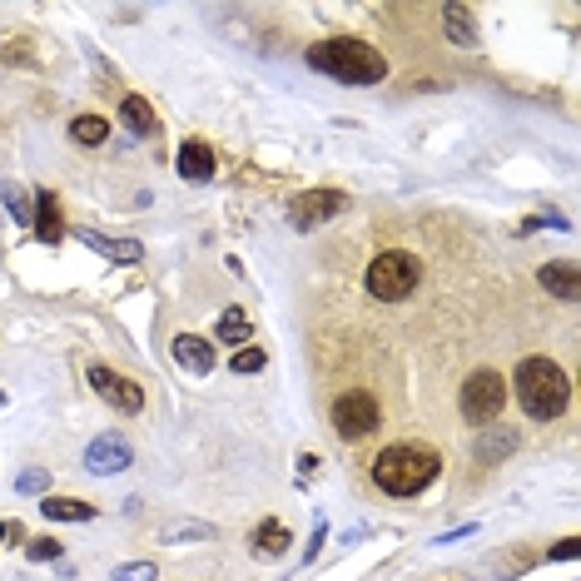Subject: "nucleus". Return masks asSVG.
<instances>
[{
    "instance_id": "obj_2",
    "label": "nucleus",
    "mask_w": 581,
    "mask_h": 581,
    "mask_svg": "<svg viewBox=\"0 0 581 581\" xmlns=\"http://www.w3.org/2000/svg\"><path fill=\"white\" fill-rule=\"evenodd\" d=\"M308 65L338 85H378L388 80V55L373 50L358 35H328L318 45H308Z\"/></svg>"
},
{
    "instance_id": "obj_18",
    "label": "nucleus",
    "mask_w": 581,
    "mask_h": 581,
    "mask_svg": "<svg viewBox=\"0 0 581 581\" xmlns=\"http://www.w3.org/2000/svg\"><path fill=\"white\" fill-rule=\"evenodd\" d=\"M442 30H447L452 45H477V15L467 5H447L442 10Z\"/></svg>"
},
{
    "instance_id": "obj_30",
    "label": "nucleus",
    "mask_w": 581,
    "mask_h": 581,
    "mask_svg": "<svg viewBox=\"0 0 581 581\" xmlns=\"http://www.w3.org/2000/svg\"><path fill=\"white\" fill-rule=\"evenodd\" d=\"M0 408H5V393H0Z\"/></svg>"
},
{
    "instance_id": "obj_12",
    "label": "nucleus",
    "mask_w": 581,
    "mask_h": 581,
    "mask_svg": "<svg viewBox=\"0 0 581 581\" xmlns=\"http://www.w3.org/2000/svg\"><path fill=\"white\" fill-rule=\"evenodd\" d=\"M30 229L40 234V244H60V239H65V219H60V199H55V189H40V194H35Z\"/></svg>"
},
{
    "instance_id": "obj_5",
    "label": "nucleus",
    "mask_w": 581,
    "mask_h": 581,
    "mask_svg": "<svg viewBox=\"0 0 581 581\" xmlns=\"http://www.w3.org/2000/svg\"><path fill=\"white\" fill-rule=\"evenodd\" d=\"M502 408H507V378L492 373V368H477V373L462 383V418H467L472 428H487V423L502 418Z\"/></svg>"
},
{
    "instance_id": "obj_21",
    "label": "nucleus",
    "mask_w": 581,
    "mask_h": 581,
    "mask_svg": "<svg viewBox=\"0 0 581 581\" xmlns=\"http://www.w3.org/2000/svg\"><path fill=\"white\" fill-rule=\"evenodd\" d=\"M0 194H5V209H10V219H15L20 229H30V214H35V204L25 199V189H20V184H5Z\"/></svg>"
},
{
    "instance_id": "obj_11",
    "label": "nucleus",
    "mask_w": 581,
    "mask_h": 581,
    "mask_svg": "<svg viewBox=\"0 0 581 581\" xmlns=\"http://www.w3.org/2000/svg\"><path fill=\"white\" fill-rule=\"evenodd\" d=\"M537 284L552 293V298H562V303H577L581 298V274L572 259H552V264H542L537 269Z\"/></svg>"
},
{
    "instance_id": "obj_13",
    "label": "nucleus",
    "mask_w": 581,
    "mask_h": 581,
    "mask_svg": "<svg viewBox=\"0 0 581 581\" xmlns=\"http://www.w3.org/2000/svg\"><path fill=\"white\" fill-rule=\"evenodd\" d=\"M75 239L90 244L95 254L115 259V264H140V259H145V244H140V239H105V234H95V229H75Z\"/></svg>"
},
{
    "instance_id": "obj_8",
    "label": "nucleus",
    "mask_w": 581,
    "mask_h": 581,
    "mask_svg": "<svg viewBox=\"0 0 581 581\" xmlns=\"http://www.w3.org/2000/svg\"><path fill=\"white\" fill-rule=\"evenodd\" d=\"M90 388L110 403V408H120V413H145V388L135 383V378H125V373H115V368H105V363H95L90 368Z\"/></svg>"
},
{
    "instance_id": "obj_27",
    "label": "nucleus",
    "mask_w": 581,
    "mask_h": 581,
    "mask_svg": "<svg viewBox=\"0 0 581 581\" xmlns=\"http://www.w3.org/2000/svg\"><path fill=\"white\" fill-rule=\"evenodd\" d=\"M184 537H214V527L209 522H189V527H169L164 532V542H184Z\"/></svg>"
},
{
    "instance_id": "obj_29",
    "label": "nucleus",
    "mask_w": 581,
    "mask_h": 581,
    "mask_svg": "<svg viewBox=\"0 0 581 581\" xmlns=\"http://www.w3.org/2000/svg\"><path fill=\"white\" fill-rule=\"evenodd\" d=\"M323 537H328V527H323V522H318V532H313V542H308V562H313V557H318V547H323Z\"/></svg>"
},
{
    "instance_id": "obj_10",
    "label": "nucleus",
    "mask_w": 581,
    "mask_h": 581,
    "mask_svg": "<svg viewBox=\"0 0 581 581\" xmlns=\"http://www.w3.org/2000/svg\"><path fill=\"white\" fill-rule=\"evenodd\" d=\"M174 363H179L184 373L204 378V373H214L219 353H214V343H209V338H199V333H179V338H174Z\"/></svg>"
},
{
    "instance_id": "obj_14",
    "label": "nucleus",
    "mask_w": 581,
    "mask_h": 581,
    "mask_svg": "<svg viewBox=\"0 0 581 581\" xmlns=\"http://www.w3.org/2000/svg\"><path fill=\"white\" fill-rule=\"evenodd\" d=\"M174 169H179L184 179L204 184V179H214V149L204 145V140H184L179 154H174Z\"/></svg>"
},
{
    "instance_id": "obj_3",
    "label": "nucleus",
    "mask_w": 581,
    "mask_h": 581,
    "mask_svg": "<svg viewBox=\"0 0 581 581\" xmlns=\"http://www.w3.org/2000/svg\"><path fill=\"white\" fill-rule=\"evenodd\" d=\"M512 393H517L522 413L537 418V423L562 418L567 403H572V383H567L562 363H552V358H522L517 363V378H512Z\"/></svg>"
},
{
    "instance_id": "obj_26",
    "label": "nucleus",
    "mask_w": 581,
    "mask_h": 581,
    "mask_svg": "<svg viewBox=\"0 0 581 581\" xmlns=\"http://www.w3.org/2000/svg\"><path fill=\"white\" fill-rule=\"evenodd\" d=\"M154 577H159L154 562H125V567H115V581H154Z\"/></svg>"
},
{
    "instance_id": "obj_15",
    "label": "nucleus",
    "mask_w": 581,
    "mask_h": 581,
    "mask_svg": "<svg viewBox=\"0 0 581 581\" xmlns=\"http://www.w3.org/2000/svg\"><path fill=\"white\" fill-rule=\"evenodd\" d=\"M40 517H50V522H95L100 507L85 502V497H45L40 502Z\"/></svg>"
},
{
    "instance_id": "obj_17",
    "label": "nucleus",
    "mask_w": 581,
    "mask_h": 581,
    "mask_svg": "<svg viewBox=\"0 0 581 581\" xmlns=\"http://www.w3.org/2000/svg\"><path fill=\"white\" fill-rule=\"evenodd\" d=\"M289 527L284 522H259L254 527V537H249V552L254 557H279V552H289Z\"/></svg>"
},
{
    "instance_id": "obj_24",
    "label": "nucleus",
    "mask_w": 581,
    "mask_h": 581,
    "mask_svg": "<svg viewBox=\"0 0 581 581\" xmlns=\"http://www.w3.org/2000/svg\"><path fill=\"white\" fill-rule=\"evenodd\" d=\"M15 492H25V497H30V492H35V497H45V492H50V472H40V467L20 472V477H15Z\"/></svg>"
},
{
    "instance_id": "obj_20",
    "label": "nucleus",
    "mask_w": 581,
    "mask_h": 581,
    "mask_svg": "<svg viewBox=\"0 0 581 581\" xmlns=\"http://www.w3.org/2000/svg\"><path fill=\"white\" fill-rule=\"evenodd\" d=\"M70 140L85 145V149L105 145V140H110V120H105V115H80V120H70Z\"/></svg>"
},
{
    "instance_id": "obj_1",
    "label": "nucleus",
    "mask_w": 581,
    "mask_h": 581,
    "mask_svg": "<svg viewBox=\"0 0 581 581\" xmlns=\"http://www.w3.org/2000/svg\"><path fill=\"white\" fill-rule=\"evenodd\" d=\"M442 472V452L428 442H393L373 457V487L388 497H418Z\"/></svg>"
},
{
    "instance_id": "obj_19",
    "label": "nucleus",
    "mask_w": 581,
    "mask_h": 581,
    "mask_svg": "<svg viewBox=\"0 0 581 581\" xmlns=\"http://www.w3.org/2000/svg\"><path fill=\"white\" fill-rule=\"evenodd\" d=\"M249 333H254V323H249V313H244V308H229V313L214 323V338H219V343H229V348H244V343H249Z\"/></svg>"
},
{
    "instance_id": "obj_23",
    "label": "nucleus",
    "mask_w": 581,
    "mask_h": 581,
    "mask_svg": "<svg viewBox=\"0 0 581 581\" xmlns=\"http://www.w3.org/2000/svg\"><path fill=\"white\" fill-rule=\"evenodd\" d=\"M517 447V437L512 433H487V437H477V462H497V457H507Z\"/></svg>"
},
{
    "instance_id": "obj_28",
    "label": "nucleus",
    "mask_w": 581,
    "mask_h": 581,
    "mask_svg": "<svg viewBox=\"0 0 581 581\" xmlns=\"http://www.w3.org/2000/svg\"><path fill=\"white\" fill-rule=\"evenodd\" d=\"M547 557H552V562H572V557H577V537H567V542H557V547H552Z\"/></svg>"
},
{
    "instance_id": "obj_6",
    "label": "nucleus",
    "mask_w": 581,
    "mask_h": 581,
    "mask_svg": "<svg viewBox=\"0 0 581 581\" xmlns=\"http://www.w3.org/2000/svg\"><path fill=\"white\" fill-rule=\"evenodd\" d=\"M378 423H383V408L368 388H353L333 403V433L343 442H363L368 433H378Z\"/></svg>"
},
{
    "instance_id": "obj_25",
    "label": "nucleus",
    "mask_w": 581,
    "mask_h": 581,
    "mask_svg": "<svg viewBox=\"0 0 581 581\" xmlns=\"http://www.w3.org/2000/svg\"><path fill=\"white\" fill-rule=\"evenodd\" d=\"M25 552H30V562H60V552H65V547H60L55 537H35Z\"/></svg>"
},
{
    "instance_id": "obj_9",
    "label": "nucleus",
    "mask_w": 581,
    "mask_h": 581,
    "mask_svg": "<svg viewBox=\"0 0 581 581\" xmlns=\"http://www.w3.org/2000/svg\"><path fill=\"white\" fill-rule=\"evenodd\" d=\"M130 462H135V447H130L125 433H100L90 447H85V472H95V477L130 472Z\"/></svg>"
},
{
    "instance_id": "obj_4",
    "label": "nucleus",
    "mask_w": 581,
    "mask_h": 581,
    "mask_svg": "<svg viewBox=\"0 0 581 581\" xmlns=\"http://www.w3.org/2000/svg\"><path fill=\"white\" fill-rule=\"evenodd\" d=\"M363 284H368V293L378 303H403V298H413L418 284H423V259L408 254V249H388V254H378L368 264V279Z\"/></svg>"
},
{
    "instance_id": "obj_16",
    "label": "nucleus",
    "mask_w": 581,
    "mask_h": 581,
    "mask_svg": "<svg viewBox=\"0 0 581 581\" xmlns=\"http://www.w3.org/2000/svg\"><path fill=\"white\" fill-rule=\"evenodd\" d=\"M120 120L130 125V135H149V140L159 135V115L149 110L145 95H125V100H120Z\"/></svg>"
},
{
    "instance_id": "obj_7",
    "label": "nucleus",
    "mask_w": 581,
    "mask_h": 581,
    "mask_svg": "<svg viewBox=\"0 0 581 581\" xmlns=\"http://www.w3.org/2000/svg\"><path fill=\"white\" fill-rule=\"evenodd\" d=\"M343 209H348V194H338V189H313V194H298L289 204V224L298 234H308V229L338 219Z\"/></svg>"
},
{
    "instance_id": "obj_22",
    "label": "nucleus",
    "mask_w": 581,
    "mask_h": 581,
    "mask_svg": "<svg viewBox=\"0 0 581 581\" xmlns=\"http://www.w3.org/2000/svg\"><path fill=\"white\" fill-rule=\"evenodd\" d=\"M229 368H234V373H264V368H269V353H264L259 343H244V348L229 358Z\"/></svg>"
}]
</instances>
